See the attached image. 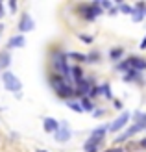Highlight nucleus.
Instances as JSON below:
<instances>
[{"mask_svg":"<svg viewBox=\"0 0 146 152\" xmlns=\"http://www.w3.org/2000/svg\"><path fill=\"white\" fill-rule=\"evenodd\" d=\"M2 80H4V83H6V89H9V91H19L22 86H20V80L17 78L15 74H11V72H4L2 74Z\"/></svg>","mask_w":146,"mask_h":152,"instance_id":"obj_1","label":"nucleus"},{"mask_svg":"<svg viewBox=\"0 0 146 152\" xmlns=\"http://www.w3.org/2000/svg\"><path fill=\"white\" fill-rule=\"evenodd\" d=\"M128 61H129V67H131L133 71H142V69H146V59H142V58H129Z\"/></svg>","mask_w":146,"mask_h":152,"instance_id":"obj_2","label":"nucleus"},{"mask_svg":"<svg viewBox=\"0 0 146 152\" xmlns=\"http://www.w3.org/2000/svg\"><path fill=\"white\" fill-rule=\"evenodd\" d=\"M128 119H129V115H128V113H122V115L118 117V121H115V123L111 124V130H115V132H117V130H120V128H122V126H124V124L128 123Z\"/></svg>","mask_w":146,"mask_h":152,"instance_id":"obj_3","label":"nucleus"},{"mask_svg":"<svg viewBox=\"0 0 146 152\" xmlns=\"http://www.w3.org/2000/svg\"><path fill=\"white\" fill-rule=\"evenodd\" d=\"M32 28H33L32 19H30L28 15H24V17H22V20H20V24H19V30H22V32H28V30H32Z\"/></svg>","mask_w":146,"mask_h":152,"instance_id":"obj_4","label":"nucleus"},{"mask_svg":"<svg viewBox=\"0 0 146 152\" xmlns=\"http://www.w3.org/2000/svg\"><path fill=\"white\" fill-rule=\"evenodd\" d=\"M100 143H102V141H98V139H94V137H91V139L85 143V150H87V152H98Z\"/></svg>","mask_w":146,"mask_h":152,"instance_id":"obj_5","label":"nucleus"},{"mask_svg":"<svg viewBox=\"0 0 146 152\" xmlns=\"http://www.w3.org/2000/svg\"><path fill=\"white\" fill-rule=\"evenodd\" d=\"M56 132H57V134H56V139H57V141H68V139H70V132H68L67 128H61V130L57 128Z\"/></svg>","mask_w":146,"mask_h":152,"instance_id":"obj_6","label":"nucleus"},{"mask_svg":"<svg viewBox=\"0 0 146 152\" xmlns=\"http://www.w3.org/2000/svg\"><path fill=\"white\" fill-rule=\"evenodd\" d=\"M57 121H54V119H44V130L46 132H56L57 130Z\"/></svg>","mask_w":146,"mask_h":152,"instance_id":"obj_7","label":"nucleus"},{"mask_svg":"<svg viewBox=\"0 0 146 152\" xmlns=\"http://www.w3.org/2000/svg\"><path fill=\"white\" fill-rule=\"evenodd\" d=\"M22 45H24V37L17 35V37H11V39H9V45H7V47L13 48V47H22Z\"/></svg>","mask_w":146,"mask_h":152,"instance_id":"obj_8","label":"nucleus"},{"mask_svg":"<svg viewBox=\"0 0 146 152\" xmlns=\"http://www.w3.org/2000/svg\"><path fill=\"white\" fill-rule=\"evenodd\" d=\"M7 65H9V54H7V52H2V54H0V69H4Z\"/></svg>","mask_w":146,"mask_h":152,"instance_id":"obj_9","label":"nucleus"},{"mask_svg":"<svg viewBox=\"0 0 146 152\" xmlns=\"http://www.w3.org/2000/svg\"><path fill=\"white\" fill-rule=\"evenodd\" d=\"M104 135H105V128H98V130L93 132V135H91V137H94V139H98V141H102V139H104Z\"/></svg>","mask_w":146,"mask_h":152,"instance_id":"obj_10","label":"nucleus"},{"mask_svg":"<svg viewBox=\"0 0 146 152\" xmlns=\"http://www.w3.org/2000/svg\"><path fill=\"white\" fill-rule=\"evenodd\" d=\"M81 110H87V111H91V110H93V102H91L89 100V98H83V100H81Z\"/></svg>","mask_w":146,"mask_h":152,"instance_id":"obj_11","label":"nucleus"},{"mask_svg":"<svg viewBox=\"0 0 146 152\" xmlns=\"http://www.w3.org/2000/svg\"><path fill=\"white\" fill-rule=\"evenodd\" d=\"M137 124L141 128H146V115H141V113H137Z\"/></svg>","mask_w":146,"mask_h":152,"instance_id":"obj_12","label":"nucleus"},{"mask_svg":"<svg viewBox=\"0 0 146 152\" xmlns=\"http://www.w3.org/2000/svg\"><path fill=\"white\" fill-rule=\"evenodd\" d=\"M70 58L76 59V61H87V56H83V54H76V52H74V54H70Z\"/></svg>","mask_w":146,"mask_h":152,"instance_id":"obj_13","label":"nucleus"},{"mask_svg":"<svg viewBox=\"0 0 146 152\" xmlns=\"http://www.w3.org/2000/svg\"><path fill=\"white\" fill-rule=\"evenodd\" d=\"M120 56H122V48H113L111 50V58L113 59H118Z\"/></svg>","mask_w":146,"mask_h":152,"instance_id":"obj_14","label":"nucleus"},{"mask_svg":"<svg viewBox=\"0 0 146 152\" xmlns=\"http://www.w3.org/2000/svg\"><path fill=\"white\" fill-rule=\"evenodd\" d=\"M72 72H74V78L78 80V82H81V69H80V67H74Z\"/></svg>","mask_w":146,"mask_h":152,"instance_id":"obj_15","label":"nucleus"},{"mask_svg":"<svg viewBox=\"0 0 146 152\" xmlns=\"http://www.w3.org/2000/svg\"><path fill=\"white\" fill-rule=\"evenodd\" d=\"M98 93H104L107 98L111 96V93H109V87H107V86H104V87H98Z\"/></svg>","mask_w":146,"mask_h":152,"instance_id":"obj_16","label":"nucleus"},{"mask_svg":"<svg viewBox=\"0 0 146 152\" xmlns=\"http://www.w3.org/2000/svg\"><path fill=\"white\" fill-rule=\"evenodd\" d=\"M68 108H72V110H76V111H83L81 106H78L76 102H68Z\"/></svg>","mask_w":146,"mask_h":152,"instance_id":"obj_17","label":"nucleus"},{"mask_svg":"<svg viewBox=\"0 0 146 152\" xmlns=\"http://www.w3.org/2000/svg\"><path fill=\"white\" fill-rule=\"evenodd\" d=\"M80 39L83 43H93V37H89V35H80Z\"/></svg>","mask_w":146,"mask_h":152,"instance_id":"obj_18","label":"nucleus"},{"mask_svg":"<svg viewBox=\"0 0 146 152\" xmlns=\"http://www.w3.org/2000/svg\"><path fill=\"white\" fill-rule=\"evenodd\" d=\"M96 58H98V54H96V52H93L91 56H87V61H96Z\"/></svg>","mask_w":146,"mask_h":152,"instance_id":"obj_19","label":"nucleus"},{"mask_svg":"<svg viewBox=\"0 0 146 152\" xmlns=\"http://www.w3.org/2000/svg\"><path fill=\"white\" fill-rule=\"evenodd\" d=\"M120 10L124 11V13H131V11H133V10H131V7H129V6H120Z\"/></svg>","mask_w":146,"mask_h":152,"instance_id":"obj_20","label":"nucleus"},{"mask_svg":"<svg viewBox=\"0 0 146 152\" xmlns=\"http://www.w3.org/2000/svg\"><path fill=\"white\" fill-rule=\"evenodd\" d=\"M115 108L120 110V108H122V102H120V100H115Z\"/></svg>","mask_w":146,"mask_h":152,"instance_id":"obj_21","label":"nucleus"},{"mask_svg":"<svg viewBox=\"0 0 146 152\" xmlns=\"http://www.w3.org/2000/svg\"><path fill=\"white\" fill-rule=\"evenodd\" d=\"M9 7H11V11H15V10H17V4H15L13 0H11V2H9Z\"/></svg>","mask_w":146,"mask_h":152,"instance_id":"obj_22","label":"nucleus"},{"mask_svg":"<svg viewBox=\"0 0 146 152\" xmlns=\"http://www.w3.org/2000/svg\"><path fill=\"white\" fill-rule=\"evenodd\" d=\"M133 15H135V17H133L135 20H141V19H142V15H141V13H133Z\"/></svg>","mask_w":146,"mask_h":152,"instance_id":"obj_23","label":"nucleus"},{"mask_svg":"<svg viewBox=\"0 0 146 152\" xmlns=\"http://www.w3.org/2000/svg\"><path fill=\"white\" fill-rule=\"evenodd\" d=\"M105 152H124L122 148H111V150H105Z\"/></svg>","mask_w":146,"mask_h":152,"instance_id":"obj_24","label":"nucleus"},{"mask_svg":"<svg viewBox=\"0 0 146 152\" xmlns=\"http://www.w3.org/2000/svg\"><path fill=\"white\" fill-rule=\"evenodd\" d=\"M141 48H146V37L142 39V43H141Z\"/></svg>","mask_w":146,"mask_h":152,"instance_id":"obj_25","label":"nucleus"},{"mask_svg":"<svg viewBox=\"0 0 146 152\" xmlns=\"http://www.w3.org/2000/svg\"><path fill=\"white\" fill-rule=\"evenodd\" d=\"M141 147H142V148H146V137H144V139L141 141Z\"/></svg>","mask_w":146,"mask_h":152,"instance_id":"obj_26","label":"nucleus"},{"mask_svg":"<svg viewBox=\"0 0 146 152\" xmlns=\"http://www.w3.org/2000/svg\"><path fill=\"white\" fill-rule=\"evenodd\" d=\"M0 17H4V10H2V4H0Z\"/></svg>","mask_w":146,"mask_h":152,"instance_id":"obj_27","label":"nucleus"},{"mask_svg":"<svg viewBox=\"0 0 146 152\" xmlns=\"http://www.w3.org/2000/svg\"><path fill=\"white\" fill-rule=\"evenodd\" d=\"M2 30H4V26H2V24H0V34H2Z\"/></svg>","mask_w":146,"mask_h":152,"instance_id":"obj_28","label":"nucleus"}]
</instances>
